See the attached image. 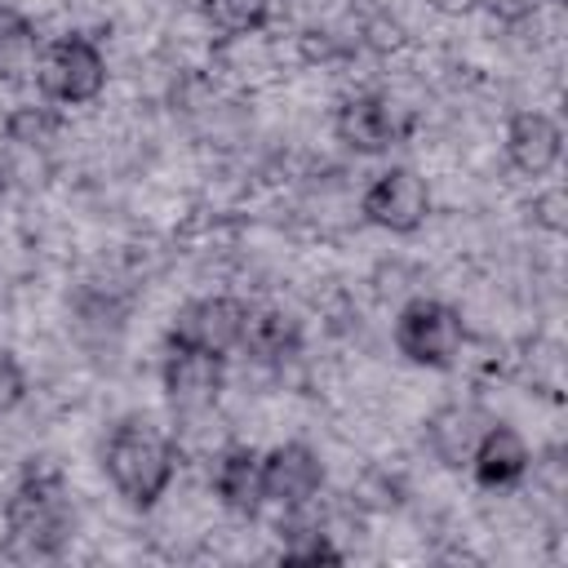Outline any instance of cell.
I'll return each instance as SVG.
<instances>
[{
    "label": "cell",
    "instance_id": "6da1fadb",
    "mask_svg": "<svg viewBox=\"0 0 568 568\" xmlns=\"http://www.w3.org/2000/svg\"><path fill=\"white\" fill-rule=\"evenodd\" d=\"M75 537V506L62 466L31 457L4 497V546L31 559H58Z\"/></svg>",
    "mask_w": 568,
    "mask_h": 568
},
{
    "label": "cell",
    "instance_id": "7a4b0ae2",
    "mask_svg": "<svg viewBox=\"0 0 568 568\" xmlns=\"http://www.w3.org/2000/svg\"><path fill=\"white\" fill-rule=\"evenodd\" d=\"M102 470L133 510H151L178 479V444L146 417H120L102 444Z\"/></svg>",
    "mask_w": 568,
    "mask_h": 568
},
{
    "label": "cell",
    "instance_id": "3957f363",
    "mask_svg": "<svg viewBox=\"0 0 568 568\" xmlns=\"http://www.w3.org/2000/svg\"><path fill=\"white\" fill-rule=\"evenodd\" d=\"M395 351L417 364V368H430V373H448L462 351H466V320L453 302L444 297H430V293H417L408 297L399 311H395Z\"/></svg>",
    "mask_w": 568,
    "mask_h": 568
},
{
    "label": "cell",
    "instance_id": "277c9868",
    "mask_svg": "<svg viewBox=\"0 0 568 568\" xmlns=\"http://www.w3.org/2000/svg\"><path fill=\"white\" fill-rule=\"evenodd\" d=\"M36 84L44 93V102L53 106H89L102 98L106 89V53L93 36L84 31H67L58 40L44 44L40 67H36Z\"/></svg>",
    "mask_w": 568,
    "mask_h": 568
},
{
    "label": "cell",
    "instance_id": "5b68a950",
    "mask_svg": "<svg viewBox=\"0 0 568 568\" xmlns=\"http://www.w3.org/2000/svg\"><path fill=\"white\" fill-rule=\"evenodd\" d=\"M359 213L368 226L390 231V235H417L430 217V186L417 169L408 164H390L382 169L364 195H359Z\"/></svg>",
    "mask_w": 568,
    "mask_h": 568
},
{
    "label": "cell",
    "instance_id": "8992f818",
    "mask_svg": "<svg viewBox=\"0 0 568 568\" xmlns=\"http://www.w3.org/2000/svg\"><path fill=\"white\" fill-rule=\"evenodd\" d=\"M160 386H164V399L173 413L200 417L226 390V355L200 351V346H164Z\"/></svg>",
    "mask_w": 568,
    "mask_h": 568
},
{
    "label": "cell",
    "instance_id": "52a82bcc",
    "mask_svg": "<svg viewBox=\"0 0 568 568\" xmlns=\"http://www.w3.org/2000/svg\"><path fill=\"white\" fill-rule=\"evenodd\" d=\"M248 302L231 297V293H213V297H191L186 306H178V315L169 320L164 346H200V351H217L231 355L240 351L244 324H248Z\"/></svg>",
    "mask_w": 568,
    "mask_h": 568
},
{
    "label": "cell",
    "instance_id": "ba28073f",
    "mask_svg": "<svg viewBox=\"0 0 568 568\" xmlns=\"http://www.w3.org/2000/svg\"><path fill=\"white\" fill-rule=\"evenodd\" d=\"M324 493V462L306 439H284L262 453V501L306 510Z\"/></svg>",
    "mask_w": 568,
    "mask_h": 568
},
{
    "label": "cell",
    "instance_id": "9c48e42d",
    "mask_svg": "<svg viewBox=\"0 0 568 568\" xmlns=\"http://www.w3.org/2000/svg\"><path fill=\"white\" fill-rule=\"evenodd\" d=\"M493 422V413H484L479 404L470 399H448L439 404L426 426H422V444L430 448V457L444 466V470H466L470 466V453L484 435V426Z\"/></svg>",
    "mask_w": 568,
    "mask_h": 568
},
{
    "label": "cell",
    "instance_id": "30bf717a",
    "mask_svg": "<svg viewBox=\"0 0 568 568\" xmlns=\"http://www.w3.org/2000/svg\"><path fill=\"white\" fill-rule=\"evenodd\" d=\"M466 470L475 475L479 488L501 493V488L524 484V475L532 470V448H528V439H524L510 422L493 417V422L484 426V435H479V444H475Z\"/></svg>",
    "mask_w": 568,
    "mask_h": 568
},
{
    "label": "cell",
    "instance_id": "8fae6325",
    "mask_svg": "<svg viewBox=\"0 0 568 568\" xmlns=\"http://www.w3.org/2000/svg\"><path fill=\"white\" fill-rule=\"evenodd\" d=\"M333 133L355 155H386L399 138L395 115L382 93H346L333 111Z\"/></svg>",
    "mask_w": 568,
    "mask_h": 568
},
{
    "label": "cell",
    "instance_id": "7c38bea8",
    "mask_svg": "<svg viewBox=\"0 0 568 568\" xmlns=\"http://www.w3.org/2000/svg\"><path fill=\"white\" fill-rule=\"evenodd\" d=\"M501 146H506V160H510L515 173H524V178H546V173L559 164V155H564V129H559V120L546 115V111H515V115L506 120Z\"/></svg>",
    "mask_w": 568,
    "mask_h": 568
},
{
    "label": "cell",
    "instance_id": "4fadbf2b",
    "mask_svg": "<svg viewBox=\"0 0 568 568\" xmlns=\"http://www.w3.org/2000/svg\"><path fill=\"white\" fill-rule=\"evenodd\" d=\"M213 497L231 515H257L262 501V453L253 444H231L213 462Z\"/></svg>",
    "mask_w": 568,
    "mask_h": 568
},
{
    "label": "cell",
    "instance_id": "5bb4252c",
    "mask_svg": "<svg viewBox=\"0 0 568 568\" xmlns=\"http://www.w3.org/2000/svg\"><path fill=\"white\" fill-rule=\"evenodd\" d=\"M240 351H244L253 364L280 368V364H288L293 355H302V320H297V315H288V311H280V306L248 311V324H244Z\"/></svg>",
    "mask_w": 568,
    "mask_h": 568
},
{
    "label": "cell",
    "instance_id": "9a60e30c",
    "mask_svg": "<svg viewBox=\"0 0 568 568\" xmlns=\"http://www.w3.org/2000/svg\"><path fill=\"white\" fill-rule=\"evenodd\" d=\"M40 53H44L40 27L18 9H0V84L36 80Z\"/></svg>",
    "mask_w": 568,
    "mask_h": 568
},
{
    "label": "cell",
    "instance_id": "2e32d148",
    "mask_svg": "<svg viewBox=\"0 0 568 568\" xmlns=\"http://www.w3.org/2000/svg\"><path fill=\"white\" fill-rule=\"evenodd\" d=\"M200 18L217 40H248L271 22V0H200Z\"/></svg>",
    "mask_w": 568,
    "mask_h": 568
},
{
    "label": "cell",
    "instance_id": "e0dca14e",
    "mask_svg": "<svg viewBox=\"0 0 568 568\" xmlns=\"http://www.w3.org/2000/svg\"><path fill=\"white\" fill-rule=\"evenodd\" d=\"M4 142L9 146H22V151H49V142L62 133V115L53 102H22L4 115L0 124Z\"/></svg>",
    "mask_w": 568,
    "mask_h": 568
},
{
    "label": "cell",
    "instance_id": "ac0fdd59",
    "mask_svg": "<svg viewBox=\"0 0 568 568\" xmlns=\"http://www.w3.org/2000/svg\"><path fill=\"white\" fill-rule=\"evenodd\" d=\"M280 528H284V524H280ZM284 532H288V537H284V546H280V564H342V559H346V555L328 541V532L315 528V524L297 528V524L288 519Z\"/></svg>",
    "mask_w": 568,
    "mask_h": 568
},
{
    "label": "cell",
    "instance_id": "d6986e66",
    "mask_svg": "<svg viewBox=\"0 0 568 568\" xmlns=\"http://www.w3.org/2000/svg\"><path fill=\"white\" fill-rule=\"evenodd\" d=\"M22 399H27V368L9 346H0V417L13 413Z\"/></svg>",
    "mask_w": 568,
    "mask_h": 568
},
{
    "label": "cell",
    "instance_id": "ffe728a7",
    "mask_svg": "<svg viewBox=\"0 0 568 568\" xmlns=\"http://www.w3.org/2000/svg\"><path fill=\"white\" fill-rule=\"evenodd\" d=\"M541 4H550V0H475V9H484L493 22H506V27L528 22Z\"/></svg>",
    "mask_w": 568,
    "mask_h": 568
},
{
    "label": "cell",
    "instance_id": "44dd1931",
    "mask_svg": "<svg viewBox=\"0 0 568 568\" xmlns=\"http://www.w3.org/2000/svg\"><path fill=\"white\" fill-rule=\"evenodd\" d=\"M564 191H546V195H537V204H532V217L541 222V226H550V231H564Z\"/></svg>",
    "mask_w": 568,
    "mask_h": 568
},
{
    "label": "cell",
    "instance_id": "7402d4cb",
    "mask_svg": "<svg viewBox=\"0 0 568 568\" xmlns=\"http://www.w3.org/2000/svg\"><path fill=\"white\" fill-rule=\"evenodd\" d=\"M430 9H439V13H470L475 0H430Z\"/></svg>",
    "mask_w": 568,
    "mask_h": 568
},
{
    "label": "cell",
    "instance_id": "603a6c76",
    "mask_svg": "<svg viewBox=\"0 0 568 568\" xmlns=\"http://www.w3.org/2000/svg\"><path fill=\"white\" fill-rule=\"evenodd\" d=\"M0 546H4V501H0Z\"/></svg>",
    "mask_w": 568,
    "mask_h": 568
},
{
    "label": "cell",
    "instance_id": "cb8c5ba5",
    "mask_svg": "<svg viewBox=\"0 0 568 568\" xmlns=\"http://www.w3.org/2000/svg\"><path fill=\"white\" fill-rule=\"evenodd\" d=\"M0 195H4V173H0Z\"/></svg>",
    "mask_w": 568,
    "mask_h": 568
}]
</instances>
